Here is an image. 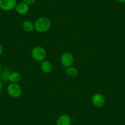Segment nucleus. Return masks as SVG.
I'll use <instances>...</instances> for the list:
<instances>
[{
    "label": "nucleus",
    "instance_id": "1a4fd4ad",
    "mask_svg": "<svg viewBox=\"0 0 125 125\" xmlns=\"http://www.w3.org/2000/svg\"><path fill=\"white\" fill-rule=\"evenodd\" d=\"M41 69L42 71L45 74H49L52 71L53 66L51 62L49 61L44 60L41 63Z\"/></svg>",
    "mask_w": 125,
    "mask_h": 125
},
{
    "label": "nucleus",
    "instance_id": "f8f14e48",
    "mask_svg": "<svg viewBox=\"0 0 125 125\" xmlns=\"http://www.w3.org/2000/svg\"><path fill=\"white\" fill-rule=\"evenodd\" d=\"M65 74L67 76L71 78H75L78 75V71L73 66L66 68L65 70Z\"/></svg>",
    "mask_w": 125,
    "mask_h": 125
},
{
    "label": "nucleus",
    "instance_id": "7ed1b4c3",
    "mask_svg": "<svg viewBox=\"0 0 125 125\" xmlns=\"http://www.w3.org/2000/svg\"><path fill=\"white\" fill-rule=\"evenodd\" d=\"M8 93L10 97L14 98H18L21 96L22 90L21 88L18 83H10L7 87Z\"/></svg>",
    "mask_w": 125,
    "mask_h": 125
},
{
    "label": "nucleus",
    "instance_id": "dca6fc26",
    "mask_svg": "<svg viewBox=\"0 0 125 125\" xmlns=\"http://www.w3.org/2000/svg\"><path fill=\"white\" fill-rule=\"evenodd\" d=\"M116 1L119 2V3H125V0H116Z\"/></svg>",
    "mask_w": 125,
    "mask_h": 125
},
{
    "label": "nucleus",
    "instance_id": "9b49d317",
    "mask_svg": "<svg viewBox=\"0 0 125 125\" xmlns=\"http://www.w3.org/2000/svg\"><path fill=\"white\" fill-rule=\"evenodd\" d=\"M21 27H22L23 31L25 32H27V33H30V32H32L34 30V23L30 20L24 21L22 23Z\"/></svg>",
    "mask_w": 125,
    "mask_h": 125
},
{
    "label": "nucleus",
    "instance_id": "f03ea898",
    "mask_svg": "<svg viewBox=\"0 0 125 125\" xmlns=\"http://www.w3.org/2000/svg\"><path fill=\"white\" fill-rule=\"evenodd\" d=\"M31 57L33 60L38 62H42L45 60L47 53L45 49L41 46L34 47L31 52Z\"/></svg>",
    "mask_w": 125,
    "mask_h": 125
},
{
    "label": "nucleus",
    "instance_id": "ddd939ff",
    "mask_svg": "<svg viewBox=\"0 0 125 125\" xmlns=\"http://www.w3.org/2000/svg\"><path fill=\"white\" fill-rule=\"evenodd\" d=\"M9 74V73L8 71L4 70L3 72L1 71V74H0V75H1V78L3 80H8V77Z\"/></svg>",
    "mask_w": 125,
    "mask_h": 125
},
{
    "label": "nucleus",
    "instance_id": "4468645a",
    "mask_svg": "<svg viewBox=\"0 0 125 125\" xmlns=\"http://www.w3.org/2000/svg\"><path fill=\"white\" fill-rule=\"evenodd\" d=\"M22 1L24 2V3H25L26 4H28V5L30 6L34 4V3H35L36 0H22Z\"/></svg>",
    "mask_w": 125,
    "mask_h": 125
},
{
    "label": "nucleus",
    "instance_id": "6e6552de",
    "mask_svg": "<svg viewBox=\"0 0 125 125\" xmlns=\"http://www.w3.org/2000/svg\"><path fill=\"white\" fill-rule=\"evenodd\" d=\"M29 5L24 2H20L17 3L15 6V9L17 12L20 15H25L29 11Z\"/></svg>",
    "mask_w": 125,
    "mask_h": 125
},
{
    "label": "nucleus",
    "instance_id": "a211bd4d",
    "mask_svg": "<svg viewBox=\"0 0 125 125\" xmlns=\"http://www.w3.org/2000/svg\"><path fill=\"white\" fill-rule=\"evenodd\" d=\"M1 71H2V67H1V63H0V74H1Z\"/></svg>",
    "mask_w": 125,
    "mask_h": 125
},
{
    "label": "nucleus",
    "instance_id": "39448f33",
    "mask_svg": "<svg viewBox=\"0 0 125 125\" xmlns=\"http://www.w3.org/2000/svg\"><path fill=\"white\" fill-rule=\"evenodd\" d=\"M17 4V0H0V9L4 11H10L15 9Z\"/></svg>",
    "mask_w": 125,
    "mask_h": 125
},
{
    "label": "nucleus",
    "instance_id": "6ab92c4d",
    "mask_svg": "<svg viewBox=\"0 0 125 125\" xmlns=\"http://www.w3.org/2000/svg\"></svg>",
    "mask_w": 125,
    "mask_h": 125
},
{
    "label": "nucleus",
    "instance_id": "0eeeda50",
    "mask_svg": "<svg viewBox=\"0 0 125 125\" xmlns=\"http://www.w3.org/2000/svg\"><path fill=\"white\" fill-rule=\"evenodd\" d=\"M71 118L68 114H62L56 120V125H71Z\"/></svg>",
    "mask_w": 125,
    "mask_h": 125
},
{
    "label": "nucleus",
    "instance_id": "423d86ee",
    "mask_svg": "<svg viewBox=\"0 0 125 125\" xmlns=\"http://www.w3.org/2000/svg\"><path fill=\"white\" fill-rule=\"evenodd\" d=\"M105 98L101 93H95L91 98L93 105L96 108H101L105 104Z\"/></svg>",
    "mask_w": 125,
    "mask_h": 125
},
{
    "label": "nucleus",
    "instance_id": "20e7f679",
    "mask_svg": "<svg viewBox=\"0 0 125 125\" xmlns=\"http://www.w3.org/2000/svg\"><path fill=\"white\" fill-rule=\"evenodd\" d=\"M60 61L61 64L66 68L72 66L74 61V56L71 52H66L61 55Z\"/></svg>",
    "mask_w": 125,
    "mask_h": 125
},
{
    "label": "nucleus",
    "instance_id": "f3484780",
    "mask_svg": "<svg viewBox=\"0 0 125 125\" xmlns=\"http://www.w3.org/2000/svg\"><path fill=\"white\" fill-rule=\"evenodd\" d=\"M3 89V83L0 81V91Z\"/></svg>",
    "mask_w": 125,
    "mask_h": 125
},
{
    "label": "nucleus",
    "instance_id": "9d476101",
    "mask_svg": "<svg viewBox=\"0 0 125 125\" xmlns=\"http://www.w3.org/2000/svg\"><path fill=\"white\" fill-rule=\"evenodd\" d=\"M21 80V75L19 73L16 71L12 72L9 73L8 77V80L10 83H18Z\"/></svg>",
    "mask_w": 125,
    "mask_h": 125
},
{
    "label": "nucleus",
    "instance_id": "f257e3e1",
    "mask_svg": "<svg viewBox=\"0 0 125 125\" xmlns=\"http://www.w3.org/2000/svg\"><path fill=\"white\" fill-rule=\"evenodd\" d=\"M34 30L38 33H45L50 28L51 26V21L50 19L45 17L39 18L35 21L34 23Z\"/></svg>",
    "mask_w": 125,
    "mask_h": 125
},
{
    "label": "nucleus",
    "instance_id": "2eb2a0df",
    "mask_svg": "<svg viewBox=\"0 0 125 125\" xmlns=\"http://www.w3.org/2000/svg\"><path fill=\"white\" fill-rule=\"evenodd\" d=\"M3 50H4V49H3V47L1 44H0V56L3 54Z\"/></svg>",
    "mask_w": 125,
    "mask_h": 125
}]
</instances>
